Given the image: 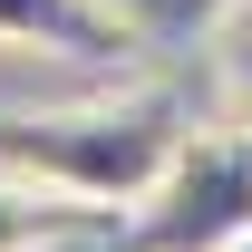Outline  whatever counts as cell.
Returning <instances> with one entry per match:
<instances>
[{"label":"cell","instance_id":"6da1fadb","mask_svg":"<svg viewBox=\"0 0 252 252\" xmlns=\"http://www.w3.org/2000/svg\"><path fill=\"white\" fill-rule=\"evenodd\" d=\"M185 107L165 88H126V97H88V107H39V117H0V175L59 185L97 214H136L146 194L175 175L185 156Z\"/></svg>","mask_w":252,"mask_h":252},{"label":"cell","instance_id":"7a4b0ae2","mask_svg":"<svg viewBox=\"0 0 252 252\" xmlns=\"http://www.w3.org/2000/svg\"><path fill=\"white\" fill-rule=\"evenodd\" d=\"M252 243V126H194L175 175L136 204L126 252H243Z\"/></svg>","mask_w":252,"mask_h":252},{"label":"cell","instance_id":"3957f363","mask_svg":"<svg viewBox=\"0 0 252 252\" xmlns=\"http://www.w3.org/2000/svg\"><path fill=\"white\" fill-rule=\"evenodd\" d=\"M0 49H20V59H126L136 30H126L117 0H0Z\"/></svg>","mask_w":252,"mask_h":252},{"label":"cell","instance_id":"277c9868","mask_svg":"<svg viewBox=\"0 0 252 252\" xmlns=\"http://www.w3.org/2000/svg\"><path fill=\"white\" fill-rule=\"evenodd\" d=\"M97 223L117 214H97L59 185H30V175H0V252H59L68 233H97Z\"/></svg>","mask_w":252,"mask_h":252},{"label":"cell","instance_id":"5b68a950","mask_svg":"<svg viewBox=\"0 0 252 252\" xmlns=\"http://www.w3.org/2000/svg\"><path fill=\"white\" fill-rule=\"evenodd\" d=\"M136 39H214L233 0H117Z\"/></svg>","mask_w":252,"mask_h":252},{"label":"cell","instance_id":"8992f818","mask_svg":"<svg viewBox=\"0 0 252 252\" xmlns=\"http://www.w3.org/2000/svg\"><path fill=\"white\" fill-rule=\"evenodd\" d=\"M223 107L252 126V39H243V49H223Z\"/></svg>","mask_w":252,"mask_h":252},{"label":"cell","instance_id":"52a82bcc","mask_svg":"<svg viewBox=\"0 0 252 252\" xmlns=\"http://www.w3.org/2000/svg\"><path fill=\"white\" fill-rule=\"evenodd\" d=\"M243 252H252V243H243Z\"/></svg>","mask_w":252,"mask_h":252}]
</instances>
